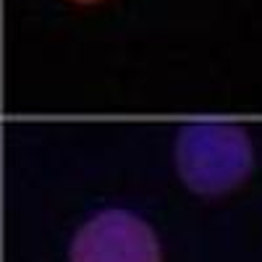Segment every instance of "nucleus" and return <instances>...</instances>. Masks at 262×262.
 Listing matches in <instances>:
<instances>
[{
  "instance_id": "f257e3e1",
  "label": "nucleus",
  "mask_w": 262,
  "mask_h": 262,
  "mask_svg": "<svg viewBox=\"0 0 262 262\" xmlns=\"http://www.w3.org/2000/svg\"><path fill=\"white\" fill-rule=\"evenodd\" d=\"M179 170L184 181L202 194L236 186L252 165L249 139L231 123H191L179 137Z\"/></svg>"
},
{
  "instance_id": "f03ea898",
  "label": "nucleus",
  "mask_w": 262,
  "mask_h": 262,
  "mask_svg": "<svg viewBox=\"0 0 262 262\" xmlns=\"http://www.w3.org/2000/svg\"><path fill=\"white\" fill-rule=\"evenodd\" d=\"M71 262H160V249L142 217L126 210H105L74 236Z\"/></svg>"
},
{
  "instance_id": "7ed1b4c3",
  "label": "nucleus",
  "mask_w": 262,
  "mask_h": 262,
  "mask_svg": "<svg viewBox=\"0 0 262 262\" xmlns=\"http://www.w3.org/2000/svg\"><path fill=\"white\" fill-rule=\"evenodd\" d=\"M76 3H95V0H76Z\"/></svg>"
}]
</instances>
